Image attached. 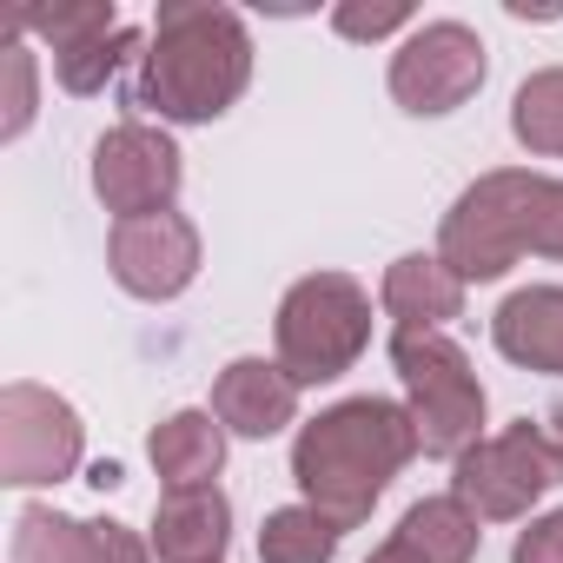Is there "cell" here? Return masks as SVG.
<instances>
[{
  "instance_id": "1",
  "label": "cell",
  "mask_w": 563,
  "mask_h": 563,
  "mask_svg": "<svg viewBox=\"0 0 563 563\" xmlns=\"http://www.w3.org/2000/svg\"><path fill=\"white\" fill-rule=\"evenodd\" d=\"M252 87V27L219 0H166L153 14L133 107L159 113V126H212Z\"/></svg>"
},
{
  "instance_id": "2",
  "label": "cell",
  "mask_w": 563,
  "mask_h": 563,
  "mask_svg": "<svg viewBox=\"0 0 563 563\" xmlns=\"http://www.w3.org/2000/svg\"><path fill=\"white\" fill-rule=\"evenodd\" d=\"M411 457H418V431H411L405 398L358 391L299 424L292 484H299V504H312L339 530H358L378 510V497L405 477Z\"/></svg>"
},
{
  "instance_id": "3",
  "label": "cell",
  "mask_w": 563,
  "mask_h": 563,
  "mask_svg": "<svg viewBox=\"0 0 563 563\" xmlns=\"http://www.w3.org/2000/svg\"><path fill=\"white\" fill-rule=\"evenodd\" d=\"M372 352V292L352 272H306L286 286L272 312V358L299 378V391L339 385L345 372H358V358Z\"/></svg>"
},
{
  "instance_id": "4",
  "label": "cell",
  "mask_w": 563,
  "mask_h": 563,
  "mask_svg": "<svg viewBox=\"0 0 563 563\" xmlns=\"http://www.w3.org/2000/svg\"><path fill=\"white\" fill-rule=\"evenodd\" d=\"M385 352H391V372H398V391H405V411H411L424 457L457 464L471 444L490 438L484 431V418H490L484 378L451 332H391Z\"/></svg>"
},
{
  "instance_id": "5",
  "label": "cell",
  "mask_w": 563,
  "mask_h": 563,
  "mask_svg": "<svg viewBox=\"0 0 563 563\" xmlns=\"http://www.w3.org/2000/svg\"><path fill=\"white\" fill-rule=\"evenodd\" d=\"M543 179L550 173H537V166H490L451 199V212L438 225V258L464 286H497V278H510V265L530 258Z\"/></svg>"
},
{
  "instance_id": "6",
  "label": "cell",
  "mask_w": 563,
  "mask_h": 563,
  "mask_svg": "<svg viewBox=\"0 0 563 563\" xmlns=\"http://www.w3.org/2000/svg\"><path fill=\"white\" fill-rule=\"evenodd\" d=\"M563 484V405L550 418H517L451 464V490L477 523H530V510Z\"/></svg>"
},
{
  "instance_id": "7",
  "label": "cell",
  "mask_w": 563,
  "mask_h": 563,
  "mask_svg": "<svg viewBox=\"0 0 563 563\" xmlns=\"http://www.w3.org/2000/svg\"><path fill=\"white\" fill-rule=\"evenodd\" d=\"M87 464V424L74 398L34 378L0 385V484L8 490H54Z\"/></svg>"
},
{
  "instance_id": "8",
  "label": "cell",
  "mask_w": 563,
  "mask_h": 563,
  "mask_svg": "<svg viewBox=\"0 0 563 563\" xmlns=\"http://www.w3.org/2000/svg\"><path fill=\"white\" fill-rule=\"evenodd\" d=\"M490 80V47L471 21H418L391 67H385V87L398 100V113L411 120H444L457 107H471Z\"/></svg>"
},
{
  "instance_id": "9",
  "label": "cell",
  "mask_w": 563,
  "mask_h": 563,
  "mask_svg": "<svg viewBox=\"0 0 563 563\" xmlns=\"http://www.w3.org/2000/svg\"><path fill=\"white\" fill-rule=\"evenodd\" d=\"M21 34L41 41L54 54V80L74 93V100H93L120 80V67L146 54V34L126 27V14L113 0H74V8H34L21 14Z\"/></svg>"
},
{
  "instance_id": "10",
  "label": "cell",
  "mask_w": 563,
  "mask_h": 563,
  "mask_svg": "<svg viewBox=\"0 0 563 563\" xmlns=\"http://www.w3.org/2000/svg\"><path fill=\"white\" fill-rule=\"evenodd\" d=\"M87 186L93 199L120 219H153V212H179V186H186V153L166 126L153 120H120L93 140L87 159Z\"/></svg>"
},
{
  "instance_id": "11",
  "label": "cell",
  "mask_w": 563,
  "mask_h": 563,
  "mask_svg": "<svg viewBox=\"0 0 563 563\" xmlns=\"http://www.w3.org/2000/svg\"><path fill=\"white\" fill-rule=\"evenodd\" d=\"M206 265V239L186 212H153V219H120L107 232V272L113 286L140 306H173L192 292V278Z\"/></svg>"
},
{
  "instance_id": "12",
  "label": "cell",
  "mask_w": 563,
  "mask_h": 563,
  "mask_svg": "<svg viewBox=\"0 0 563 563\" xmlns=\"http://www.w3.org/2000/svg\"><path fill=\"white\" fill-rule=\"evenodd\" d=\"M299 398H306L299 378L278 358H258V352L225 358L219 378H212V418L225 424V438H252V444L299 424Z\"/></svg>"
},
{
  "instance_id": "13",
  "label": "cell",
  "mask_w": 563,
  "mask_h": 563,
  "mask_svg": "<svg viewBox=\"0 0 563 563\" xmlns=\"http://www.w3.org/2000/svg\"><path fill=\"white\" fill-rule=\"evenodd\" d=\"M471 286L438 258V252H398L378 278V312L391 319V332H444L451 319H464Z\"/></svg>"
},
{
  "instance_id": "14",
  "label": "cell",
  "mask_w": 563,
  "mask_h": 563,
  "mask_svg": "<svg viewBox=\"0 0 563 563\" xmlns=\"http://www.w3.org/2000/svg\"><path fill=\"white\" fill-rule=\"evenodd\" d=\"M146 543L159 563H225L232 550V497L219 484L206 490H159Z\"/></svg>"
},
{
  "instance_id": "15",
  "label": "cell",
  "mask_w": 563,
  "mask_h": 563,
  "mask_svg": "<svg viewBox=\"0 0 563 563\" xmlns=\"http://www.w3.org/2000/svg\"><path fill=\"white\" fill-rule=\"evenodd\" d=\"M146 464L159 477V490H206L225 471V424L212 418V405H186L166 411L146 431Z\"/></svg>"
},
{
  "instance_id": "16",
  "label": "cell",
  "mask_w": 563,
  "mask_h": 563,
  "mask_svg": "<svg viewBox=\"0 0 563 563\" xmlns=\"http://www.w3.org/2000/svg\"><path fill=\"white\" fill-rule=\"evenodd\" d=\"M490 345L517 372L563 378V286H517L490 312Z\"/></svg>"
},
{
  "instance_id": "17",
  "label": "cell",
  "mask_w": 563,
  "mask_h": 563,
  "mask_svg": "<svg viewBox=\"0 0 563 563\" xmlns=\"http://www.w3.org/2000/svg\"><path fill=\"white\" fill-rule=\"evenodd\" d=\"M391 537H405L424 563H477L484 523H477V510H471L457 490H431V497H418V504L398 517Z\"/></svg>"
},
{
  "instance_id": "18",
  "label": "cell",
  "mask_w": 563,
  "mask_h": 563,
  "mask_svg": "<svg viewBox=\"0 0 563 563\" xmlns=\"http://www.w3.org/2000/svg\"><path fill=\"white\" fill-rule=\"evenodd\" d=\"M8 563H100V543H93V523L54 504H27L8 530Z\"/></svg>"
},
{
  "instance_id": "19",
  "label": "cell",
  "mask_w": 563,
  "mask_h": 563,
  "mask_svg": "<svg viewBox=\"0 0 563 563\" xmlns=\"http://www.w3.org/2000/svg\"><path fill=\"white\" fill-rule=\"evenodd\" d=\"M510 140L530 159H563V67H537L510 93Z\"/></svg>"
},
{
  "instance_id": "20",
  "label": "cell",
  "mask_w": 563,
  "mask_h": 563,
  "mask_svg": "<svg viewBox=\"0 0 563 563\" xmlns=\"http://www.w3.org/2000/svg\"><path fill=\"white\" fill-rule=\"evenodd\" d=\"M345 543V530L332 517H319L312 504H278L258 523V563H332Z\"/></svg>"
},
{
  "instance_id": "21",
  "label": "cell",
  "mask_w": 563,
  "mask_h": 563,
  "mask_svg": "<svg viewBox=\"0 0 563 563\" xmlns=\"http://www.w3.org/2000/svg\"><path fill=\"white\" fill-rule=\"evenodd\" d=\"M0 74H8V113H0V140H21L27 126H34V113H41V54L27 47V34L14 27V41H8V60H0Z\"/></svg>"
},
{
  "instance_id": "22",
  "label": "cell",
  "mask_w": 563,
  "mask_h": 563,
  "mask_svg": "<svg viewBox=\"0 0 563 563\" xmlns=\"http://www.w3.org/2000/svg\"><path fill=\"white\" fill-rule=\"evenodd\" d=\"M325 21H332L339 41L372 47V41H405L418 27V8H411V0H378V8H372V0H339Z\"/></svg>"
},
{
  "instance_id": "23",
  "label": "cell",
  "mask_w": 563,
  "mask_h": 563,
  "mask_svg": "<svg viewBox=\"0 0 563 563\" xmlns=\"http://www.w3.org/2000/svg\"><path fill=\"white\" fill-rule=\"evenodd\" d=\"M510 563H563V504L543 510V517H530V523L517 530Z\"/></svg>"
},
{
  "instance_id": "24",
  "label": "cell",
  "mask_w": 563,
  "mask_h": 563,
  "mask_svg": "<svg viewBox=\"0 0 563 563\" xmlns=\"http://www.w3.org/2000/svg\"><path fill=\"white\" fill-rule=\"evenodd\" d=\"M530 258H563V173H550V179H543L537 232H530Z\"/></svg>"
},
{
  "instance_id": "25",
  "label": "cell",
  "mask_w": 563,
  "mask_h": 563,
  "mask_svg": "<svg viewBox=\"0 0 563 563\" xmlns=\"http://www.w3.org/2000/svg\"><path fill=\"white\" fill-rule=\"evenodd\" d=\"M93 543H100V563H159L153 543L120 517H93Z\"/></svg>"
},
{
  "instance_id": "26",
  "label": "cell",
  "mask_w": 563,
  "mask_h": 563,
  "mask_svg": "<svg viewBox=\"0 0 563 563\" xmlns=\"http://www.w3.org/2000/svg\"><path fill=\"white\" fill-rule=\"evenodd\" d=\"M365 563H424V556H418V550H411L405 537H385V543H378V550H372Z\"/></svg>"
}]
</instances>
